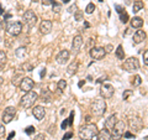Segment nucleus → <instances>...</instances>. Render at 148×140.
Instances as JSON below:
<instances>
[{
  "label": "nucleus",
  "instance_id": "f257e3e1",
  "mask_svg": "<svg viewBox=\"0 0 148 140\" xmlns=\"http://www.w3.org/2000/svg\"><path fill=\"white\" fill-rule=\"evenodd\" d=\"M98 127L95 124H85L79 129V138L82 140H91L98 135Z\"/></svg>",
  "mask_w": 148,
  "mask_h": 140
},
{
  "label": "nucleus",
  "instance_id": "f03ea898",
  "mask_svg": "<svg viewBox=\"0 0 148 140\" xmlns=\"http://www.w3.org/2000/svg\"><path fill=\"white\" fill-rule=\"evenodd\" d=\"M37 99H38V94H37L35 91H29V92H26L25 96L21 98L20 105L22 107V108H25V109H29L35 104V102Z\"/></svg>",
  "mask_w": 148,
  "mask_h": 140
},
{
  "label": "nucleus",
  "instance_id": "7ed1b4c3",
  "mask_svg": "<svg viewBox=\"0 0 148 140\" xmlns=\"http://www.w3.org/2000/svg\"><path fill=\"white\" fill-rule=\"evenodd\" d=\"M125 128H126V123L123 120H117L116 124L114 125L112 130L110 132L111 134V140H120L123 137V133H125Z\"/></svg>",
  "mask_w": 148,
  "mask_h": 140
},
{
  "label": "nucleus",
  "instance_id": "20e7f679",
  "mask_svg": "<svg viewBox=\"0 0 148 140\" xmlns=\"http://www.w3.org/2000/svg\"><path fill=\"white\" fill-rule=\"evenodd\" d=\"M106 112V103L104 99H95L91 103V113L96 115V116H101L104 115Z\"/></svg>",
  "mask_w": 148,
  "mask_h": 140
},
{
  "label": "nucleus",
  "instance_id": "39448f33",
  "mask_svg": "<svg viewBox=\"0 0 148 140\" xmlns=\"http://www.w3.org/2000/svg\"><path fill=\"white\" fill-rule=\"evenodd\" d=\"M6 31L11 36H18L22 31V24L20 21H9L6 22Z\"/></svg>",
  "mask_w": 148,
  "mask_h": 140
},
{
  "label": "nucleus",
  "instance_id": "423d86ee",
  "mask_svg": "<svg viewBox=\"0 0 148 140\" xmlns=\"http://www.w3.org/2000/svg\"><path fill=\"white\" fill-rule=\"evenodd\" d=\"M122 67H123V69H126L127 72H133L140 68V62H138V60L136 57H130L123 62Z\"/></svg>",
  "mask_w": 148,
  "mask_h": 140
},
{
  "label": "nucleus",
  "instance_id": "0eeeda50",
  "mask_svg": "<svg viewBox=\"0 0 148 140\" xmlns=\"http://www.w3.org/2000/svg\"><path fill=\"white\" fill-rule=\"evenodd\" d=\"M22 20H24V22L29 27H34L37 24V16H36V14L32 11V10L25 11L24 16H22Z\"/></svg>",
  "mask_w": 148,
  "mask_h": 140
},
{
  "label": "nucleus",
  "instance_id": "6e6552de",
  "mask_svg": "<svg viewBox=\"0 0 148 140\" xmlns=\"http://www.w3.org/2000/svg\"><path fill=\"white\" fill-rule=\"evenodd\" d=\"M114 93H115V88L112 85H110V83H105V85H103L100 88V94L104 99H110V98L114 96Z\"/></svg>",
  "mask_w": 148,
  "mask_h": 140
},
{
  "label": "nucleus",
  "instance_id": "1a4fd4ad",
  "mask_svg": "<svg viewBox=\"0 0 148 140\" xmlns=\"http://www.w3.org/2000/svg\"><path fill=\"white\" fill-rule=\"evenodd\" d=\"M16 115V109L14 108V107H8V108H5V110H4V114H3V122L8 124L10 123L11 120L14 119V116Z\"/></svg>",
  "mask_w": 148,
  "mask_h": 140
},
{
  "label": "nucleus",
  "instance_id": "9d476101",
  "mask_svg": "<svg viewBox=\"0 0 148 140\" xmlns=\"http://www.w3.org/2000/svg\"><path fill=\"white\" fill-rule=\"evenodd\" d=\"M18 86H20V89L21 91L29 92V91H32V88H34V81H32L30 77H24Z\"/></svg>",
  "mask_w": 148,
  "mask_h": 140
},
{
  "label": "nucleus",
  "instance_id": "9b49d317",
  "mask_svg": "<svg viewBox=\"0 0 148 140\" xmlns=\"http://www.w3.org/2000/svg\"><path fill=\"white\" fill-rule=\"evenodd\" d=\"M106 55L105 52V49L104 47H91L90 49V56L94 60H101V58H104V56Z\"/></svg>",
  "mask_w": 148,
  "mask_h": 140
},
{
  "label": "nucleus",
  "instance_id": "f8f14e48",
  "mask_svg": "<svg viewBox=\"0 0 148 140\" xmlns=\"http://www.w3.org/2000/svg\"><path fill=\"white\" fill-rule=\"evenodd\" d=\"M83 46V37L80 35H77L73 39V44H72V52L73 53H78L79 50L82 49Z\"/></svg>",
  "mask_w": 148,
  "mask_h": 140
},
{
  "label": "nucleus",
  "instance_id": "ddd939ff",
  "mask_svg": "<svg viewBox=\"0 0 148 140\" xmlns=\"http://www.w3.org/2000/svg\"><path fill=\"white\" fill-rule=\"evenodd\" d=\"M32 114H34V116L37 120H42L46 115V109L41 105H36V107H34V109H32Z\"/></svg>",
  "mask_w": 148,
  "mask_h": 140
},
{
  "label": "nucleus",
  "instance_id": "4468645a",
  "mask_svg": "<svg viewBox=\"0 0 148 140\" xmlns=\"http://www.w3.org/2000/svg\"><path fill=\"white\" fill-rule=\"evenodd\" d=\"M130 128L131 130H135V132H140L142 129V120L138 116H135V118L130 119Z\"/></svg>",
  "mask_w": 148,
  "mask_h": 140
},
{
  "label": "nucleus",
  "instance_id": "2eb2a0df",
  "mask_svg": "<svg viewBox=\"0 0 148 140\" xmlns=\"http://www.w3.org/2000/svg\"><path fill=\"white\" fill-rule=\"evenodd\" d=\"M69 56H71L69 51H67V50H62L61 52L57 55V57H56V60H57V63H59V64H64V63H66L68 60H69Z\"/></svg>",
  "mask_w": 148,
  "mask_h": 140
},
{
  "label": "nucleus",
  "instance_id": "dca6fc26",
  "mask_svg": "<svg viewBox=\"0 0 148 140\" xmlns=\"http://www.w3.org/2000/svg\"><path fill=\"white\" fill-rule=\"evenodd\" d=\"M51 30H52V22H51L49 20H43L42 22H41V25H40V31L42 32L43 35L49 34Z\"/></svg>",
  "mask_w": 148,
  "mask_h": 140
},
{
  "label": "nucleus",
  "instance_id": "f3484780",
  "mask_svg": "<svg viewBox=\"0 0 148 140\" xmlns=\"http://www.w3.org/2000/svg\"><path fill=\"white\" fill-rule=\"evenodd\" d=\"M145 39H146V31H143V30H138L135 32V35H133V42L136 45L143 42Z\"/></svg>",
  "mask_w": 148,
  "mask_h": 140
},
{
  "label": "nucleus",
  "instance_id": "a211bd4d",
  "mask_svg": "<svg viewBox=\"0 0 148 140\" xmlns=\"http://www.w3.org/2000/svg\"><path fill=\"white\" fill-rule=\"evenodd\" d=\"M116 122H117V115H111V116H109L108 118V120L105 122V129L108 130V132H111L112 130V128H114V125L116 124Z\"/></svg>",
  "mask_w": 148,
  "mask_h": 140
},
{
  "label": "nucleus",
  "instance_id": "6ab92c4d",
  "mask_svg": "<svg viewBox=\"0 0 148 140\" xmlns=\"http://www.w3.org/2000/svg\"><path fill=\"white\" fill-rule=\"evenodd\" d=\"M78 67H79V64H78L77 61L72 62V63L67 67V74H68V76H73V74H75L77 71H78Z\"/></svg>",
  "mask_w": 148,
  "mask_h": 140
},
{
  "label": "nucleus",
  "instance_id": "aec40b11",
  "mask_svg": "<svg viewBox=\"0 0 148 140\" xmlns=\"http://www.w3.org/2000/svg\"><path fill=\"white\" fill-rule=\"evenodd\" d=\"M142 26H143V19L136 16L131 20V27L132 29H141Z\"/></svg>",
  "mask_w": 148,
  "mask_h": 140
},
{
  "label": "nucleus",
  "instance_id": "412c9836",
  "mask_svg": "<svg viewBox=\"0 0 148 140\" xmlns=\"http://www.w3.org/2000/svg\"><path fill=\"white\" fill-rule=\"evenodd\" d=\"M96 138H98V140H111V134L106 129H103L101 132L98 133Z\"/></svg>",
  "mask_w": 148,
  "mask_h": 140
},
{
  "label": "nucleus",
  "instance_id": "4be33fe9",
  "mask_svg": "<svg viewBox=\"0 0 148 140\" xmlns=\"http://www.w3.org/2000/svg\"><path fill=\"white\" fill-rule=\"evenodd\" d=\"M15 55L17 58H24L25 56L27 55V50L26 47H18L16 51H15Z\"/></svg>",
  "mask_w": 148,
  "mask_h": 140
},
{
  "label": "nucleus",
  "instance_id": "5701e85b",
  "mask_svg": "<svg viewBox=\"0 0 148 140\" xmlns=\"http://www.w3.org/2000/svg\"><path fill=\"white\" fill-rule=\"evenodd\" d=\"M115 53H116V57H117L119 60H123V57H125V52H123V47H122L121 45H120L119 47L116 49Z\"/></svg>",
  "mask_w": 148,
  "mask_h": 140
},
{
  "label": "nucleus",
  "instance_id": "b1692460",
  "mask_svg": "<svg viewBox=\"0 0 148 140\" xmlns=\"http://www.w3.org/2000/svg\"><path fill=\"white\" fill-rule=\"evenodd\" d=\"M6 63V55L4 51H0V68H3Z\"/></svg>",
  "mask_w": 148,
  "mask_h": 140
},
{
  "label": "nucleus",
  "instance_id": "393cba45",
  "mask_svg": "<svg viewBox=\"0 0 148 140\" xmlns=\"http://www.w3.org/2000/svg\"><path fill=\"white\" fill-rule=\"evenodd\" d=\"M141 9H143V3L142 1H135V4H133V8H132L133 12H138Z\"/></svg>",
  "mask_w": 148,
  "mask_h": 140
},
{
  "label": "nucleus",
  "instance_id": "a878e982",
  "mask_svg": "<svg viewBox=\"0 0 148 140\" xmlns=\"http://www.w3.org/2000/svg\"><path fill=\"white\" fill-rule=\"evenodd\" d=\"M22 78H24V77H22V74H21V73H17L16 76L12 78V85H14V86L20 85V83H18V82H21V81H18V79H22Z\"/></svg>",
  "mask_w": 148,
  "mask_h": 140
},
{
  "label": "nucleus",
  "instance_id": "bb28decb",
  "mask_svg": "<svg viewBox=\"0 0 148 140\" xmlns=\"http://www.w3.org/2000/svg\"><path fill=\"white\" fill-rule=\"evenodd\" d=\"M94 10H95V5H94L92 3L88 4L86 8H85V12H86V14H92V12H94Z\"/></svg>",
  "mask_w": 148,
  "mask_h": 140
},
{
  "label": "nucleus",
  "instance_id": "cd10ccee",
  "mask_svg": "<svg viewBox=\"0 0 148 140\" xmlns=\"http://www.w3.org/2000/svg\"><path fill=\"white\" fill-rule=\"evenodd\" d=\"M41 98H42V102H49V100H51V98H49V92L43 89V92H42V96H41Z\"/></svg>",
  "mask_w": 148,
  "mask_h": 140
},
{
  "label": "nucleus",
  "instance_id": "c85d7f7f",
  "mask_svg": "<svg viewBox=\"0 0 148 140\" xmlns=\"http://www.w3.org/2000/svg\"><path fill=\"white\" fill-rule=\"evenodd\" d=\"M67 87V82L64 81V79H61V81L58 82V89L59 91H64V88Z\"/></svg>",
  "mask_w": 148,
  "mask_h": 140
},
{
  "label": "nucleus",
  "instance_id": "c756f323",
  "mask_svg": "<svg viewBox=\"0 0 148 140\" xmlns=\"http://www.w3.org/2000/svg\"><path fill=\"white\" fill-rule=\"evenodd\" d=\"M120 19H121V21L123 22V24H126V22L128 21V15L126 11H123L122 14H120Z\"/></svg>",
  "mask_w": 148,
  "mask_h": 140
},
{
  "label": "nucleus",
  "instance_id": "7c9ffc66",
  "mask_svg": "<svg viewBox=\"0 0 148 140\" xmlns=\"http://www.w3.org/2000/svg\"><path fill=\"white\" fill-rule=\"evenodd\" d=\"M133 83V86H141V83H142V78H141V76H136L135 77V81L132 82Z\"/></svg>",
  "mask_w": 148,
  "mask_h": 140
},
{
  "label": "nucleus",
  "instance_id": "2f4dec72",
  "mask_svg": "<svg viewBox=\"0 0 148 140\" xmlns=\"http://www.w3.org/2000/svg\"><path fill=\"white\" fill-rule=\"evenodd\" d=\"M35 127H32V125H30V127H27L26 129H25V133L27 134V135H31V134H34L35 133Z\"/></svg>",
  "mask_w": 148,
  "mask_h": 140
},
{
  "label": "nucleus",
  "instance_id": "473e14b6",
  "mask_svg": "<svg viewBox=\"0 0 148 140\" xmlns=\"http://www.w3.org/2000/svg\"><path fill=\"white\" fill-rule=\"evenodd\" d=\"M56 1L54 0H42V5L43 6H48V5H53Z\"/></svg>",
  "mask_w": 148,
  "mask_h": 140
},
{
  "label": "nucleus",
  "instance_id": "72a5a7b5",
  "mask_svg": "<svg viewBox=\"0 0 148 140\" xmlns=\"http://www.w3.org/2000/svg\"><path fill=\"white\" fill-rule=\"evenodd\" d=\"M132 91H125L123 92V96H122V98H123V100H127V98L130 97V96H131L132 94Z\"/></svg>",
  "mask_w": 148,
  "mask_h": 140
},
{
  "label": "nucleus",
  "instance_id": "f704fd0d",
  "mask_svg": "<svg viewBox=\"0 0 148 140\" xmlns=\"http://www.w3.org/2000/svg\"><path fill=\"white\" fill-rule=\"evenodd\" d=\"M59 11H61V6L58 5L57 3H54L53 4V12H56V14H58Z\"/></svg>",
  "mask_w": 148,
  "mask_h": 140
},
{
  "label": "nucleus",
  "instance_id": "c9c22d12",
  "mask_svg": "<svg viewBox=\"0 0 148 140\" xmlns=\"http://www.w3.org/2000/svg\"><path fill=\"white\" fill-rule=\"evenodd\" d=\"M72 137H73V133H72V132H68V133L64 134V137H63V139H62V140H69Z\"/></svg>",
  "mask_w": 148,
  "mask_h": 140
},
{
  "label": "nucleus",
  "instance_id": "e433bc0d",
  "mask_svg": "<svg viewBox=\"0 0 148 140\" xmlns=\"http://www.w3.org/2000/svg\"><path fill=\"white\" fill-rule=\"evenodd\" d=\"M115 9H116V11L119 14H122L123 11H126V10H125V8H122L121 5H115Z\"/></svg>",
  "mask_w": 148,
  "mask_h": 140
},
{
  "label": "nucleus",
  "instance_id": "4c0bfd02",
  "mask_svg": "<svg viewBox=\"0 0 148 140\" xmlns=\"http://www.w3.org/2000/svg\"><path fill=\"white\" fill-rule=\"evenodd\" d=\"M77 10H78V8H77V5H72L71 8H69V9H68V11H69V12H71V14H73V12H74V14H75V12H77Z\"/></svg>",
  "mask_w": 148,
  "mask_h": 140
},
{
  "label": "nucleus",
  "instance_id": "58836bf2",
  "mask_svg": "<svg viewBox=\"0 0 148 140\" xmlns=\"http://www.w3.org/2000/svg\"><path fill=\"white\" fill-rule=\"evenodd\" d=\"M143 61H145V64L147 66L148 64V51H145V53H143Z\"/></svg>",
  "mask_w": 148,
  "mask_h": 140
},
{
  "label": "nucleus",
  "instance_id": "ea45409f",
  "mask_svg": "<svg viewBox=\"0 0 148 140\" xmlns=\"http://www.w3.org/2000/svg\"><path fill=\"white\" fill-rule=\"evenodd\" d=\"M123 137L127 138V139H130V138H135V135H133L131 132H125V133H123Z\"/></svg>",
  "mask_w": 148,
  "mask_h": 140
},
{
  "label": "nucleus",
  "instance_id": "a19ab883",
  "mask_svg": "<svg viewBox=\"0 0 148 140\" xmlns=\"http://www.w3.org/2000/svg\"><path fill=\"white\" fill-rule=\"evenodd\" d=\"M73 118H74V112H72L71 115H69V118H68V124L69 125H73Z\"/></svg>",
  "mask_w": 148,
  "mask_h": 140
},
{
  "label": "nucleus",
  "instance_id": "79ce46f5",
  "mask_svg": "<svg viewBox=\"0 0 148 140\" xmlns=\"http://www.w3.org/2000/svg\"><path fill=\"white\" fill-rule=\"evenodd\" d=\"M22 68H24L25 71H32V66H31V64H29V63L24 64V66H22Z\"/></svg>",
  "mask_w": 148,
  "mask_h": 140
},
{
  "label": "nucleus",
  "instance_id": "37998d69",
  "mask_svg": "<svg viewBox=\"0 0 148 140\" xmlns=\"http://www.w3.org/2000/svg\"><path fill=\"white\" fill-rule=\"evenodd\" d=\"M35 140H45V135L43 134H37L35 137Z\"/></svg>",
  "mask_w": 148,
  "mask_h": 140
},
{
  "label": "nucleus",
  "instance_id": "c03bdc74",
  "mask_svg": "<svg viewBox=\"0 0 148 140\" xmlns=\"http://www.w3.org/2000/svg\"><path fill=\"white\" fill-rule=\"evenodd\" d=\"M4 134H5V128H4L3 124H0V137L4 135Z\"/></svg>",
  "mask_w": 148,
  "mask_h": 140
},
{
  "label": "nucleus",
  "instance_id": "a18cd8bd",
  "mask_svg": "<svg viewBox=\"0 0 148 140\" xmlns=\"http://www.w3.org/2000/svg\"><path fill=\"white\" fill-rule=\"evenodd\" d=\"M132 34V27H128V29H126V32H125V36H128Z\"/></svg>",
  "mask_w": 148,
  "mask_h": 140
},
{
  "label": "nucleus",
  "instance_id": "49530a36",
  "mask_svg": "<svg viewBox=\"0 0 148 140\" xmlns=\"http://www.w3.org/2000/svg\"><path fill=\"white\" fill-rule=\"evenodd\" d=\"M68 125H69V124H68V119H66V120H64V122L62 123V129H66Z\"/></svg>",
  "mask_w": 148,
  "mask_h": 140
},
{
  "label": "nucleus",
  "instance_id": "de8ad7c7",
  "mask_svg": "<svg viewBox=\"0 0 148 140\" xmlns=\"http://www.w3.org/2000/svg\"><path fill=\"white\" fill-rule=\"evenodd\" d=\"M111 50H112V46L108 45V46H106V49H105V52H111Z\"/></svg>",
  "mask_w": 148,
  "mask_h": 140
},
{
  "label": "nucleus",
  "instance_id": "09e8293b",
  "mask_svg": "<svg viewBox=\"0 0 148 140\" xmlns=\"http://www.w3.org/2000/svg\"><path fill=\"white\" fill-rule=\"evenodd\" d=\"M75 19H77V20H78V21H79V20H80V19H82V15H80V14H79V12H75Z\"/></svg>",
  "mask_w": 148,
  "mask_h": 140
},
{
  "label": "nucleus",
  "instance_id": "8fccbe9b",
  "mask_svg": "<svg viewBox=\"0 0 148 140\" xmlns=\"http://www.w3.org/2000/svg\"><path fill=\"white\" fill-rule=\"evenodd\" d=\"M14 137H15V132H12V133H10V135H9V138H8V140H11Z\"/></svg>",
  "mask_w": 148,
  "mask_h": 140
},
{
  "label": "nucleus",
  "instance_id": "3c124183",
  "mask_svg": "<svg viewBox=\"0 0 148 140\" xmlns=\"http://www.w3.org/2000/svg\"><path fill=\"white\" fill-rule=\"evenodd\" d=\"M40 76H41V78H43V77L46 76V68H43V69H42V72H41Z\"/></svg>",
  "mask_w": 148,
  "mask_h": 140
},
{
  "label": "nucleus",
  "instance_id": "603ef678",
  "mask_svg": "<svg viewBox=\"0 0 148 140\" xmlns=\"http://www.w3.org/2000/svg\"><path fill=\"white\" fill-rule=\"evenodd\" d=\"M10 17H11V14H6V15L4 16V21H6L8 19H10Z\"/></svg>",
  "mask_w": 148,
  "mask_h": 140
},
{
  "label": "nucleus",
  "instance_id": "864d4df0",
  "mask_svg": "<svg viewBox=\"0 0 148 140\" xmlns=\"http://www.w3.org/2000/svg\"><path fill=\"white\" fill-rule=\"evenodd\" d=\"M3 14H4V9H3V5L0 4V15H3Z\"/></svg>",
  "mask_w": 148,
  "mask_h": 140
},
{
  "label": "nucleus",
  "instance_id": "5fc2aeb1",
  "mask_svg": "<svg viewBox=\"0 0 148 140\" xmlns=\"http://www.w3.org/2000/svg\"><path fill=\"white\" fill-rule=\"evenodd\" d=\"M84 83H85V81H80V82H79V85H78V86H79V87H83V85H84Z\"/></svg>",
  "mask_w": 148,
  "mask_h": 140
},
{
  "label": "nucleus",
  "instance_id": "6e6d98bb",
  "mask_svg": "<svg viewBox=\"0 0 148 140\" xmlns=\"http://www.w3.org/2000/svg\"><path fill=\"white\" fill-rule=\"evenodd\" d=\"M3 83H4V78H3L1 76H0V86H1V85H3Z\"/></svg>",
  "mask_w": 148,
  "mask_h": 140
},
{
  "label": "nucleus",
  "instance_id": "4d7b16f0",
  "mask_svg": "<svg viewBox=\"0 0 148 140\" xmlns=\"http://www.w3.org/2000/svg\"><path fill=\"white\" fill-rule=\"evenodd\" d=\"M84 26H85V27H89V24H88V22L85 21V22H84Z\"/></svg>",
  "mask_w": 148,
  "mask_h": 140
},
{
  "label": "nucleus",
  "instance_id": "13d9d810",
  "mask_svg": "<svg viewBox=\"0 0 148 140\" xmlns=\"http://www.w3.org/2000/svg\"><path fill=\"white\" fill-rule=\"evenodd\" d=\"M62 1H63V3H69L71 0H62Z\"/></svg>",
  "mask_w": 148,
  "mask_h": 140
},
{
  "label": "nucleus",
  "instance_id": "bf43d9fd",
  "mask_svg": "<svg viewBox=\"0 0 148 140\" xmlns=\"http://www.w3.org/2000/svg\"><path fill=\"white\" fill-rule=\"evenodd\" d=\"M32 1H34V3H37V1H40V0H32Z\"/></svg>",
  "mask_w": 148,
  "mask_h": 140
},
{
  "label": "nucleus",
  "instance_id": "052dcab7",
  "mask_svg": "<svg viewBox=\"0 0 148 140\" xmlns=\"http://www.w3.org/2000/svg\"><path fill=\"white\" fill-rule=\"evenodd\" d=\"M0 42H1V36H0Z\"/></svg>",
  "mask_w": 148,
  "mask_h": 140
},
{
  "label": "nucleus",
  "instance_id": "680f3d73",
  "mask_svg": "<svg viewBox=\"0 0 148 140\" xmlns=\"http://www.w3.org/2000/svg\"><path fill=\"white\" fill-rule=\"evenodd\" d=\"M135 1H141V0H135Z\"/></svg>",
  "mask_w": 148,
  "mask_h": 140
},
{
  "label": "nucleus",
  "instance_id": "e2e57ef3",
  "mask_svg": "<svg viewBox=\"0 0 148 140\" xmlns=\"http://www.w3.org/2000/svg\"><path fill=\"white\" fill-rule=\"evenodd\" d=\"M99 1H104V0H99Z\"/></svg>",
  "mask_w": 148,
  "mask_h": 140
}]
</instances>
